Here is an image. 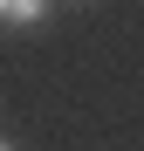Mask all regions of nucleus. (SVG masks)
Segmentation results:
<instances>
[{
	"label": "nucleus",
	"instance_id": "1",
	"mask_svg": "<svg viewBox=\"0 0 144 151\" xmlns=\"http://www.w3.org/2000/svg\"><path fill=\"white\" fill-rule=\"evenodd\" d=\"M55 7L62 0H0V35H34V28H48Z\"/></svg>",
	"mask_w": 144,
	"mask_h": 151
},
{
	"label": "nucleus",
	"instance_id": "2",
	"mask_svg": "<svg viewBox=\"0 0 144 151\" xmlns=\"http://www.w3.org/2000/svg\"><path fill=\"white\" fill-rule=\"evenodd\" d=\"M62 7H89V0H62Z\"/></svg>",
	"mask_w": 144,
	"mask_h": 151
},
{
	"label": "nucleus",
	"instance_id": "3",
	"mask_svg": "<svg viewBox=\"0 0 144 151\" xmlns=\"http://www.w3.org/2000/svg\"><path fill=\"white\" fill-rule=\"evenodd\" d=\"M0 151H14V144H7V137H0Z\"/></svg>",
	"mask_w": 144,
	"mask_h": 151
}]
</instances>
